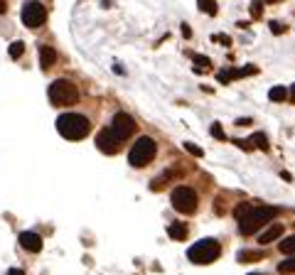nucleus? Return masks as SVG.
<instances>
[{
  "label": "nucleus",
  "mask_w": 295,
  "mask_h": 275,
  "mask_svg": "<svg viewBox=\"0 0 295 275\" xmlns=\"http://www.w3.org/2000/svg\"><path fill=\"white\" fill-rule=\"evenodd\" d=\"M192 61L197 64V66H194V71H197V74H202L204 69H209V59H206V57H202V54H192Z\"/></svg>",
  "instance_id": "412c9836"
},
{
  "label": "nucleus",
  "mask_w": 295,
  "mask_h": 275,
  "mask_svg": "<svg viewBox=\"0 0 295 275\" xmlns=\"http://www.w3.org/2000/svg\"><path fill=\"white\" fill-rule=\"evenodd\" d=\"M175 170H165V172H162V175H160V177H158V180H155V182H152V189H160V187H162V184L165 182H170V180H175Z\"/></svg>",
  "instance_id": "f3484780"
},
{
  "label": "nucleus",
  "mask_w": 295,
  "mask_h": 275,
  "mask_svg": "<svg viewBox=\"0 0 295 275\" xmlns=\"http://www.w3.org/2000/svg\"><path fill=\"white\" fill-rule=\"evenodd\" d=\"M234 143L241 148V150H246V153H248V150H254V143H251V140H241V138H236Z\"/></svg>",
  "instance_id": "cd10ccee"
},
{
  "label": "nucleus",
  "mask_w": 295,
  "mask_h": 275,
  "mask_svg": "<svg viewBox=\"0 0 295 275\" xmlns=\"http://www.w3.org/2000/svg\"><path fill=\"white\" fill-rule=\"evenodd\" d=\"M182 34H184V37H190V34H192V30H190L187 25H182Z\"/></svg>",
  "instance_id": "72a5a7b5"
},
{
  "label": "nucleus",
  "mask_w": 295,
  "mask_h": 275,
  "mask_svg": "<svg viewBox=\"0 0 295 275\" xmlns=\"http://www.w3.org/2000/svg\"><path fill=\"white\" fill-rule=\"evenodd\" d=\"M50 101H52V106H74L79 101V91H76V86L72 81L57 79L50 86Z\"/></svg>",
  "instance_id": "20e7f679"
},
{
  "label": "nucleus",
  "mask_w": 295,
  "mask_h": 275,
  "mask_svg": "<svg viewBox=\"0 0 295 275\" xmlns=\"http://www.w3.org/2000/svg\"><path fill=\"white\" fill-rule=\"evenodd\" d=\"M278 273H295V253H293V258H288V261H283L280 266H278Z\"/></svg>",
  "instance_id": "4be33fe9"
},
{
  "label": "nucleus",
  "mask_w": 295,
  "mask_h": 275,
  "mask_svg": "<svg viewBox=\"0 0 295 275\" xmlns=\"http://www.w3.org/2000/svg\"><path fill=\"white\" fill-rule=\"evenodd\" d=\"M251 143H254V148H258V150H268V138H266V133H254Z\"/></svg>",
  "instance_id": "aec40b11"
},
{
  "label": "nucleus",
  "mask_w": 295,
  "mask_h": 275,
  "mask_svg": "<svg viewBox=\"0 0 295 275\" xmlns=\"http://www.w3.org/2000/svg\"><path fill=\"white\" fill-rule=\"evenodd\" d=\"M170 202H172L175 212H180V214H192L197 209V194L190 187H177V189H172Z\"/></svg>",
  "instance_id": "423d86ee"
},
{
  "label": "nucleus",
  "mask_w": 295,
  "mask_h": 275,
  "mask_svg": "<svg viewBox=\"0 0 295 275\" xmlns=\"http://www.w3.org/2000/svg\"><path fill=\"white\" fill-rule=\"evenodd\" d=\"M270 2H276V0H270Z\"/></svg>",
  "instance_id": "e433bc0d"
},
{
  "label": "nucleus",
  "mask_w": 295,
  "mask_h": 275,
  "mask_svg": "<svg viewBox=\"0 0 295 275\" xmlns=\"http://www.w3.org/2000/svg\"><path fill=\"white\" fill-rule=\"evenodd\" d=\"M111 130H114V135H116L118 140L123 143V140H128V138L133 135V130H136V121H133L128 113H116L114 121H111Z\"/></svg>",
  "instance_id": "6e6552de"
},
{
  "label": "nucleus",
  "mask_w": 295,
  "mask_h": 275,
  "mask_svg": "<svg viewBox=\"0 0 295 275\" xmlns=\"http://www.w3.org/2000/svg\"><path fill=\"white\" fill-rule=\"evenodd\" d=\"M236 125H251V118H238Z\"/></svg>",
  "instance_id": "7c9ffc66"
},
{
  "label": "nucleus",
  "mask_w": 295,
  "mask_h": 275,
  "mask_svg": "<svg viewBox=\"0 0 295 275\" xmlns=\"http://www.w3.org/2000/svg\"><path fill=\"white\" fill-rule=\"evenodd\" d=\"M22 52H25V44H22V42H12V44H10V57H12V59H20Z\"/></svg>",
  "instance_id": "5701e85b"
},
{
  "label": "nucleus",
  "mask_w": 295,
  "mask_h": 275,
  "mask_svg": "<svg viewBox=\"0 0 295 275\" xmlns=\"http://www.w3.org/2000/svg\"><path fill=\"white\" fill-rule=\"evenodd\" d=\"M212 135H214L216 140H226V135H224V128H222L219 123H212Z\"/></svg>",
  "instance_id": "a878e982"
},
{
  "label": "nucleus",
  "mask_w": 295,
  "mask_h": 275,
  "mask_svg": "<svg viewBox=\"0 0 295 275\" xmlns=\"http://www.w3.org/2000/svg\"><path fill=\"white\" fill-rule=\"evenodd\" d=\"M182 148H184V150H187L190 155H194V157H202V155H204V150H202L200 145H194V143H184Z\"/></svg>",
  "instance_id": "b1692460"
},
{
  "label": "nucleus",
  "mask_w": 295,
  "mask_h": 275,
  "mask_svg": "<svg viewBox=\"0 0 295 275\" xmlns=\"http://www.w3.org/2000/svg\"><path fill=\"white\" fill-rule=\"evenodd\" d=\"M168 234H170L175 241H184L190 231H187V224H182V221H172L170 229H168Z\"/></svg>",
  "instance_id": "ddd939ff"
},
{
  "label": "nucleus",
  "mask_w": 295,
  "mask_h": 275,
  "mask_svg": "<svg viewBox=\"0 0 295 275\" xmlns=\"http://www.w3.org/2000/svg\"><path fill=\"white\" fill-rule=\"evenodd\" d=\"M44 20H47V7L40 2V0H28L25 5H22V22L28 25V27H42L44 25Z\"/></svg>",
  "instance_id": "0eeeda50"
},
{
  "label": "nucleus",
  "mask_w": 295,
  "mask_h": 275,
  "mask_svg": "<svg viewBox=\"0 0 295 275\" xmlns=\"http://www.w3.org/2000/svg\"><path fill=\"white\" fill-rule=\"evenodd\" d=\"M20 246L30 251V253H40L42 251V239L34 234V231H22L20 234Z\"/></svg>",
  "instance_id": "9d476101"
},
{
  "label": "nucleus",
  "mask_w": 295,
  "mask_h": 275,
  "mask_svg": "<svg viewBox=\"0 0 295 275\" xmlns=\"http://www.w3.org/2000/svg\"><path fill=\"white\" fill-rule=\"evenodd\" d=\"M261 258H264L261 251H241V253H238V263H256V261H261Z\"/></svg>",
  "instance_id": "dca6fc26"
},
{
  "label": "nucleus",
  "mask_w": 295,
  "mask_h": 275,
  "mask_svg": "<svg viewBox=\"0 0 295 275\" xmlns=\"http://www.w3.org/2000/svg\"><path fill=\"white\" fill-rule=\"evenodd\" d=\"M251 275H264V273H251Z\"/></svg>",
  "instance_id": "c9c22d12"
},
{
  "label": "nucleus",
  "mask_w": 295,
  "mask_h": 275,
  "mask_svg": "<svg viewBox=\"0 0 295 275\" xmlns=\"http://www.w3.org/2000/svg\"><path fill=\"white\" fill-rule=\"evenodd\" d=\"M57 130H59V135L66 138V140H82V138L88 135L91 123L82 113H62L57 118Z\"/></svg>",
  "instance_id": "f257e3e1"
},
{
  "label": "nucleus",
  "mask_w": 295,
  "mask_h": 275,
  "mask_svg": "<svg viewBox=\"0 0 295 275\" xmlns=\"http://www.w3.org/2000/svg\"><path fill=\"white\" fill-rule=\"evenodd\" d=\"M283 231H286V226H283V224H273V226H268L264 234L258 236V244H261V246L273 244V241H276L278 236H283Z\"/></svg>",
  "instance_id": "9b49d317"
},
{
  "label": "nucleus",
  "mask_w": 295,
  "mask_h": 275,
  "mask_svg": "<svg viewBox=\"0 0 295 275\" xmlns=\"http://www.w3.org/2000/svg\"><path fill=\"white\" fill-rule=\"evenodd\" d=\"M158 153V145H155V140L152 138H138V143L130 148V153H128V162L133 165V167H146L148 162H152V157Z\"/></svg>",
  "instance_id": "39448f33"
},
{
  "label": "nucleus",
  "mask_w": 295,
  "mask_h": 275,
  "mask_svg": "<svg viewBox=\"0 0 295 275\" xmlns=\"http://www.w3.org/2000/svg\"><path fill=\"white\" fill-rule=\"evenodd\" d=\"M278 214V209L276 207H258V209H248L246 214L238 219V231L244 234V236H251V234H256L261 226H266L273 216Z\"/></svg>",
  "instance_id": "f03ea898"
},
{
  "label": "nucleus",
  "mask_w": 295,
  "mask_h": 275,
  "mask_svg": "<svg viewBox=\"0 0 295 275\" xmlns=\"http://www.w3.org/2000/svg\"><path fill=\"white\" fill-rule=\"evenodd\" d=\"M5 10H8V2H5V0H0V15H5Z\"/></svg>",
  "instance_id": "473e14b6"
},
{
  "label": "nucleus",
  "mask_w": 295,
  "mask_h": 275,
  "mask_svg": "<svg viewBox=\"0 0 295 275\" xmlns=\"http://www.w3.org/2000/svg\"><path fill=\"white\" fill-rule=\"evenodd\" d=\"M8 275H25V273H22L20 268H10V271H8Z\"/></svg>",
  "instance_id": "2f4dec72"
},
{
  "label": "nucleus",
  "mask_w": 295,
  "mask_h": 275,
  "mask_svg": "<svg viewBox=\"0 0 295 275\" xmlns=\"http://www.w3.org/2000/svg\"><path fill=\"white\" fill-rule=\"evenodd\" d=\"M54 61H57V52H54L52 47H42V49H40V64H42V69L54 66Z\"/></svg>",
  "instance_id": "f8f14e48"
},
{
  "label": "nucleus",
  "mask_w": 295,
  "mask_h": 275,
  "mask_svg": "<svg viewBox=\"0 0 295 275\" xmlns=\"http://www.w3.org/2000/svg\"><path fill=\"white\" fill-rule=\"evenodd\" d=\"M197 5L206 15H216V0H197Z\"/></svg>",
  "instance_id": "6ab92c4d"
},
{
  "label": "nucleus",
  "mask_w": 295,
  "mask_h": 275,
  "mask_svg": "<svg viewBox=\"0 0 295 275\" xmlns=\"http://www.w3.org/2000/svg\"><path fill=\"white\" fill-rule=\"evenodd\" d=\"M248 209H251V207H248L246 202H241V204H238V207H236V209H234V216H236V219H241V216L246 214Z\"/></svg>",
  "instance_id": "c85d7f7f"
},
{
  "label": "nucleus",
  "mask_w": 295,
  "mask_h": 275,
  "mask_svg": "<svg viewBox=\"0 0 295 275\" xmlns=\"http://www.w3.org/2000/svg\"><path fill=\"white\" fill-rule=\"evenodd\" d=\"M219 256H222V246H219V241H214V239H202V241H197V244L187 251V258L192 263H197V266L214 263Z\"/></svg>",
  "instance_id": "7ed1b4c3"
},
{
  "label": "nucleus",
  "mask_w": 295,
  "mask_h": 275,
  "mask_svg": "<svg viewBox=\"0 0 295 275\" xmlns=\"http://www.w3.org/2000/svg\"><path fill=\"white\" fill-rule=\"evenodd\" d=\"M278 248H280V253H288V256H293V253H295V236L283 239V241L278 244Z\"/></svg>",
  "instance_id": "a211bd4d"
},
{
  "label": "nucleus",
  "mask_w": 295,
  "mask_h": 275,
  "mask_svg": "<svg viewBox=\"0 0 295 275\" xmlns=\"http://www.w3.org/2000/svg\"><path fill=\"white\" fill-rule=\"evenodd\" d=\"M96 148H98L101 153H106V155H116L118 148H120V140L114 135L111 128H104V130L96 135Z\"/></svg>",
  "instance_id": "1a4fd4ad"
},
{
  "label": "nucleus",
  "mask_w": 295,
  "mask_h": 275,
  "mask_svg": "<svg viewBox=\"0 0 295 275\" xmlns=\"http://www.w3.org/2000/svg\"><path fill=\"white\" fill-rule=\"evenodd\" d=\"M241 76H244V69H222V71L216 74V79H219L222 84H229V81L241 79Z\"/></svg>",
  "instance_id": "4468645a"
},
{
  "label": "nucleus",
  "mask_w": 295,
  "mask_h": 275,
  "mask_svg": "<svg viewBox=\"0 0 295 275\" xmlns=\"http://www.w3.org/2000/svg\"><path fill=\"white\" fill-rule=\"evenodd\" d=\"M290 93H288V89L286 86H273L270 91H268V98L273 101V103H280V101H286Z\"/></svg>",
  "instance_id": "2eb2a0df"
},
{
  "label": "nucleus",
  "mask_w": 295,
  "mask_h": 275,
  "mask_svg": "<svg viewBox=\"0 0 295 275\" xmlns=\"http://www.w3.org/2000/svg\"><path fill=\"white\" fill-rule=\"evenodd\" d=\"M214 42H219V44H226V47H229V44H232V37H229V34H214Z\"/></svg>",
  "instance_id": "c756f323"
},
{
  "label": "nucleus",
  "mask_w": 295,
  "mask_h": 275,
  "mask_svg": "<svg viewBox=\"0 0 295 275\" xmlns=\"http://www.w3.org/2000/svg\"><path fill=\"white\" fill-rule=\"evenodd\" d=\"M288 93H293V98H295V86H293V91H288Z\"/></svg>",
  "instance_id": "f704fd0d"
},
{
  "label": "nucleus",
  "mask_w": 295,
  "mask_h": 275,
  "mask_svg": "<svg viewBox=\"0 0 295 275\" xmlns=\"http://www.w3.org/2000/svg\"><path fill=\"white\" fill-rule=\"evenodd\" d=\"M268 25H270V32H273V34H283V32H286V25L278 22V20H270Z\"/></svg>",
  "instance_id": "bb28decb"
},
{
  "label": "nucleus",
  "mask_w": 295,
  "mask_h": 275,
  "mask_svg": "<svg viewBox=\"0 0 295 275\" xmlns=\"http://www.w3.org/2000/svg\"><path fill=\"white\" fill-rule=\"evenodd\" d=\"M261 12H264V0H254V2H251V15L258 20V17H261Z\"/></svg>",
  "instance_id": "393cba45"
}]
</instances>
